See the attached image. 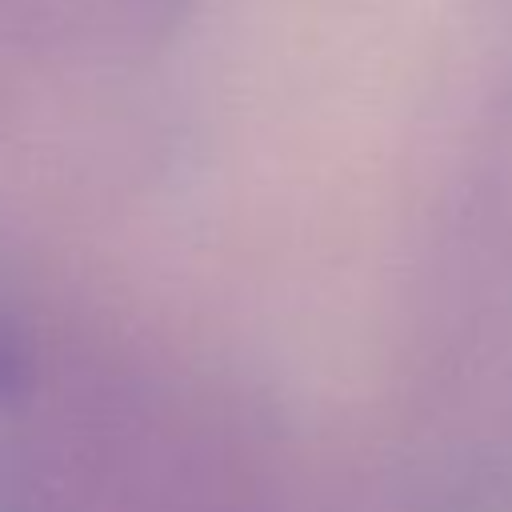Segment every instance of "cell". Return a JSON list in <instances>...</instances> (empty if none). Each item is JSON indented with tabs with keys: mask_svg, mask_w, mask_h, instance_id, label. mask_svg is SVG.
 Listing matches in <instances>:
<instances>
[{
	"mask_svg": "<svg viewBox=\"0 0 512 512\" xmlns=\"http://www.w3.org/2000/svg\"><path fill=\"white\" fill-rule=\"evenodd\" d=\"M16 380H20V360H16V352L0 340V392L16 388Z\"/></svg>",
	"mask_w": 512,
	"mask_h": 512,
	"instance_id": "cell-1",
	"label": "cell"
}]
</instances>
